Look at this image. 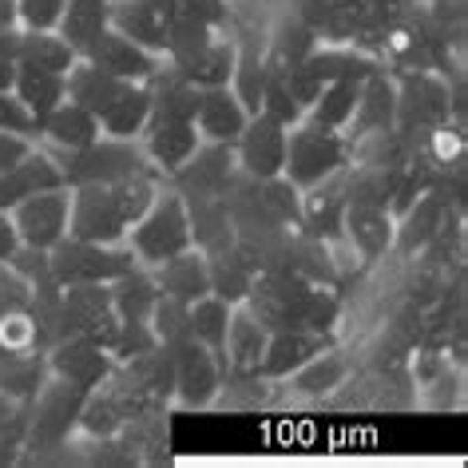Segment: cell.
Returning <instances> with one entry per match:
<instances>
[{"label": "cell", "mask_w": 468, "mask_h": 468, "mask_svg": "<svg viewBox=\"0 0 468 468\" xmlns=\"http://www.w3.org/2000/svg\"><path fill=\"white\" fill-rule=\"evenodd\" d=\"M159 175H135L120 183H80L72 186V210H68V234L88 242H115L127 239V230L139 222V215L151 207L159 191Z\"/></svg>", "instance_id": "cell-1"}, {"label": "cell", "mask_w": 468, "mask_h": 468, "mask_svg": "<svg viewBox=\"0 0 468 468\" xmlns=\"http://www.w3.org/2000/svg\"><path fill=\"white\" fill-rule=\"evenodd\" d=\"M127 247H132L139 266H159L171 254L191 247V218H186V203L175 186L163 179L151 207L139 215V222L127 230Z\"/></svg>", "instance_id": "cell-2"}, {"label": "cell", "mask_w": 468, "mask_h": 468, "mask_svg": "<svg viewBox=\"0 0 468 468\" xmlns=\"http://www.w3.org/2000/svg\"><path fill=\"white\" fill-rule=\"evenodd\" d=\"M60 171H64L68 186L120 183V179H135V175H159L155 167H151V159H147V151H144L139 139H112V135H100L96 144H88L80 151H68Z\"/></svg>", "instance_id": "cell-3"}, {"label": "cell", "mask_w": 468, "mask_h": 468, "mask_svg": "<svg viewBox=\"0 0 468 468\" xmlns=\"http://www.w3.org/2000/svg\"><path fill=\"white\" fill-rule=\"evenodd\" d=\"M84 389L64 378H48L44 389L28 401V425H25V449L28 452H60L68 449L84 405Z\"/></svg>", "instance_id": "cell-4"}, {"label": "cell", "mask_w": 468, "mask_h": 468, "mask_svg": "<svg viewBox=\"0 0 468 468\" xmlns=\"http://www.w3.org/2000/svg\"><path fill=\"white\" fill-rule=\"evenodd\" d=\"M346 163H349V139L342 132H330V127H318L310 120L290 127L282 175L298 186V191L318 186L322 179H330V175L342 171Z\"/></svg>", "instance_id": "cell-5"}, {"label": "cell", "mask_w": 468, "mask_h": 468, "mask_svg": "<svg viewBox=\"0 0 468 468\" xmlns=\"http://www.w3.org/2000/svg\"><path fill=\"white\" fill-rule=\"evenodd\" d=\"M135 262L132 247L115 242V247H103V242H88L76 239V234H64L60 242L48 250V271L60 286H76V282H115L120 274H127Z\"/></svg>", "instance_id": "cell-6"}, {"label": "cell", "mask_w": 468, "mask_h": 468, "mask_svg": "<svg viewBox=\"0 0 468 468\" xmlns=\"http://www.w3.org/2000/svg\"><path fill=\"white\" fill-rule=\"evenodd\" d=\"M310 290H314V282L298 278L294 271H259L242 306H247L271 334L274 330H302Z\"/></svg>", "instance_id": "cell-7"}, {"label": "cell", "mask_w": 468, "mask_h": 468, "mask_svg": "<svg viewBox=\"0 0 468 468\" xmlns=\"http://www.w3.org/2000/svg\"><path fill=\"white\" fill-rule=\"evenodd\" d=\"M167 349H171V366H175V401L183 409H210L218 401L227 366L203 342H195V337H183V342H175Z\"/></svg>", "instance_id": "cell-8"}, {"label": "cell", "mask_w": 468, "mask_h": 468, "mask_svg": "<svg viewBox=\"0 0 468 468\" xmlns=\"http://www.w3.org/2000/svg\"><path fill=\"white\" fill-rule=\"evenodd\" d=\"M68 210H72V186H52L13 207V222L20 242L37 250H52L68 234Z\"/></svg>", "instance_id": "cell-9"}, {"label": "cell", "mask_w": 468, "mask_h": 468, "mask_svg": "<svg viewBox=\"0 0 468 468\" xmlns=\"http://www.w3.org/2000/svg\"><path fill=\"white\" fill-rule=\"evenodd\" d=\"M286 135H290V127L254 112L247 127L239 132V139H234V163H239V171L250 175V179H274V175H282Z\"/></svg>", "instance_id": "cell-10"}, {"label": "cell", "mask_w": 468, "mask_h": 468, "mask_svg": "<svg viewBox=\"0 0 468 468\" xmlns=\"http://www.w3.org/2000/svg\"><path fill=\"white\" fill-rule=\"evenodd\" d=\"M44 357H48L52 378L72 381V385H80L84 393L100 389V385L112 378V369H115V357L108 354V349L96 346L91 337H80V334L52 342L48 349H44Z\"/></svg>", "instance_id": "cell-11"}, {"label": "cell", "mask_w": 468, "mask_h": 468, "mask_svg": "<svg viewBox=\"0 0 468 468\" xmlns=\"http://www.w3.org/2000/svg\"><path fill=\"white\" fill-rule=\"evenodd\" d=\"M234 175H239L234 144H210V139H203V144L195 147V155L175 175H167V183L179 195H227Z\"/></svg>", "instance_id": "cell-12"}, {"label": "cell", "mask_w": 468, "mask_h": 468, "mask_svg": "<svg viewBox=\"0 0 468 468\" xmlns=\"http://www.w3.org/2000/svg\"><path fill=\"white\" fill-rule=\"evenodd\" d=\"M80 60L96 64V68H103V72L127 80V84H147V80L163 68V56L139 48V44H132L127 37H120V32H115L112 25L103 28L96 40H91V48L80 56Z\"/></svg>", "instance_id": "cell-13"}, {"label": "cell", "mask_w": 468, "mask_h": 468, "mask_svg": "<svg viewBox=\"0 0 468 468\" xmlns=\"http://www.w3.org/2000/svg\"><path fill=\"white\" fill-rule=\"evenodd\" d=\"M393 230H397V218L389 210L346 203L342 239L349 242V250L357 254L361 266H373V262H381L385 254H393Z\"/></svg>", "instance_id": "cell-14"}, {"label": "cell", "mask_w": 468, "mask_h": 468, "mask_svg": "<svg viewBox=\"0 0 468 468\" xmlns=\"http://www.w3.org/2000/svg\"><path fill=\"white\" fill-rule=\"evenodd\" d=\"M449 210H461V207H452L441 191H432V186H429V191L420 195L401 218H397V230H393V254H401V259H417V254L425 250L429 242L441 234L444 218H449Z\"/></svg>", "instance_id": "cell-15"}, {"label": "cell", "mask_w": 468, "mask_h": 468, "mask_svg": "<svg viewBox=\"0 0 468 468\" xmlns=\"http://www.w3.org/2000/svg\"><path fill=\"white\" fill-rule=\"evenodd\" d=\"M397 123V84H393V72L389 68H378L361 80V96H357V108L346 123V139H357V135H369V132H389Z\"/></svg>", "instance_id": "cell-16"}, {"label": "cell", "mask_w": 468, "mask_h": 468, "mask_svg": "<svg viewBox=\"0 0 468 468\" xmlns=\"http://www.w3.org/2000/svg\"><path fill=\"white\" fill-rule=\"evenodd\" d=\"M342 171L330 175V179H322L318 186H306V191H302V215H298V227H294L298 234L322 239V242L342 239V215H346Z\"/></svg>", "instance_id": "cell-17"}, {"label": "cell", "mask_w": 468, "mask_h": 468, "mask_svg": "<svg viewBox=\"0 0 468 468\" xmlns=\"http://www.w3.org/2000/svg\"><path fill=\"white\" fill-rule=\"evenodd\" d=\"M52 186H68L60 163L52 155H44L40 147H32L8 171H0V210H13L16 203H25V198L40 191H52Z\"/></svg>", "instance_id": "cell-18"}, {"label": "cell", "mask_w": 468, "mask_h": 468, "mask_svg": "<svg viewBox=\"0 0 468 468\" xmlns=\"http://www.w3.org/2000/svg\"><path fill=\"white\" fill-rule=\"evenodd\" d=\"M325 346H334V337L325 334H314V330H274L266 337V354L259 361V378L266 381H286L294 369H302L314 354H322Z\"/></svg>", "instance_id": "cell-19"}, {"label": "cell", "mask_w": 468, "mask_h": 468, "mask_svg": "<svg viewBox=\"0 0 468 468\" xmlns=\"http://www.w3.org/2000/svg\"><path fill=\"white\" fill-rule=\"evenodd\" d=\"M139 144H144L151 167L167 179V175H175L195 155V147L203 144V135H198L195 120H163V123H147V132L139 135Z\"/></svg>", "instance_id": "cell-20"}, {"label": "cell", "mask_w": 468, "mask_h": 468, "mask_svg": "<svg viewBox=\"0 0 468 468\" xmlns=\"http://www.w3.org/2000/svg\"><path fill=\"white\" fill-rule=\"evenodd\" d=\"M250 112L230 88H198V108H195V127L210 144H234L239 132L247 127Z\"/></svg>", "instance_id": "cell-21"}, {"label": "cell", "mask_w": 468, "mask_h": 468, "mask_svg": "<svg viewBox=\"0 0 468 468\" xmlns=\"http://www.w3.org/2000/svg\"><path fill=\"white\" fill-rule=\"evenodd\" d=\"M147 271L155 274L159 294H167V298H175V302H186V306L210 294L207 254H203V250H195V247H186V250H179V254H171L167 262L147 266Z\"/></svg>", "instance_id": "cell-22"}, {"label": "cell", "mask_w": 468, "mask_h": 468, "mask_svg": "<svg viewBox=\"0 0 468 468\" xmlns=\"http://www.w3.org/2000/svg\"><path fill=\"white\" fill-rule=\"evenodd\" d=\"M186 218H191V247L195 250H227L234 247V222L222 195H183Z\"/></svg>", "instance_id": "cell-23"}, {"label": "cell", "mask_w": 468, "mask_h": 468, "mask_svg": "<svg viewBox=\"0 0 468 468\" xmlns=\"http://www.w3.org/2000/svg\"><path fill=\"white\" fill-rule=\"evenodd\" d=\"M108 25L120 32V37H127L132 44H139V48H147L155 56H163V48H167V16L155 13L144 0H112Z\"/></svg>", "instance_id": "cell-24"}, {"label": "cell", "mask_w": 468, "mask_h": 468, "mask_svg": "<svg viewBox=\"0 0 468 468\" xmlns=\"http://www.w3.org/2000/svg\"><path fill=\"white\" fill-rule=\"evenodd\" d=\"M349 378H354V357L337 346H325L322 354H314L306 366L294 369L286 381L294 385V393H302V397H325V393L349 385Z\"/></svg>", "instance_id": "cell-25"}, {"label": "cell", "mask_w": 468, "mask_h": 468, "mask_svg": "<svg viewBox=\"0 0 468 468\" xmlns=\"http://www.w3.org/2000/svg\"><path fill=\"white\" fill-rule=\"evenodd\" d=\"M266 337H271V330H266L247 306H234L230 325H227V349H222L227 369L230 373H254L259 369V361L266 354Z\"/></svg>", "instance_id": "cell-26"}, {"label": "cell", "mask_w": 468, "mask_h": 468, "mask_svg": "<svg viewBox=\"0 0 468 468\" xmlns=\"http://www.w3.org/2000/svg\"><path fill=\"white\" fill-rule=\"evenodd\" d=\"M13 96L25 103L28 115L37 120V139H40V123L68 100V84H64L60 72H44V68H32V64H16Z\"/></svg>", "instance_id": "cell-27"}, {"label": "cell", "mask_w": 468, "mask_h": 468, "mask_svg": "<svg viewBox=\"0 0 468 468\" xmlns=\"http://www.w3.org/2000/svg\"><path fill=\"white\" fill-rule=\"evenodd\" d=\"M151 123V84H127L100 112V132L112 139H139Z\"/></svg>", "instance_id": "cell-28"}, {"label": "cell", "mask_w": 468, "mask_h": 468, "mask_svg": "<svg viewBox=\"0 0 468 468\" xmlns=\"http://www.w3.org/2000/svg\"><path fill=\"white\" fill-rule=\"evenodd\" d=\"M254 262L242 254L239 247H227V250H210L207 254V278H210V294L222 298L227 306H242L250 294V282H254Z\"/></svg>", "instance_id": "cell-29"}, {"label": "cell", "mask_w": 468, "mask_h": 468, "mask_svg": "<svg viewBox=\"0 0 468 468\" xmlns=\"http://www.w3.org/2000/svg\"><path fill=\"white\" fill-rule=\"evenodd\" d=\"M100 135H103L100 132V115L88 112V108H80V103H72V100H64L60 108H56L48 120L40 123V139H48V144L60 147L64 155H68V151H80V147L96 144Z\"/></svg>", "instance_id": "cell-30"}, {"label": "cell", "mask_w": 468, "mask_h": 468, "mask_svg": "<svg viewBox=\"0 0 468 468\" xmlns=\"http://www.w3.org/2000/svg\"><path fill=\"white\" fill-rule=\"evenodd\" d=\"M64 84H68V100L80 103V108H88V112H103L108 103L120 96V91L127 88V80L120 76H112V72H103V68L96 64H88V60H76L72 68H68V76H64Z\"/></svg>", "instance_id": "cell-31"}, {"label": "cell", "mask_w": 468, "mask_h": 468, "mask_svg": "<svg viewBox=\"0 0 468 468\" xmlns=\"http://www.w3.org/2000/svg\"><path fill=\"white\" fill-rule=\"evenodd\" d=\"M52 378L44 349H28V354H5L0 357V393L13 401H32L44 381Z\"/></svg>", "instance_id": "cell-32"}, {"label": "cell", "mask_w": 468, "mask_h": 468, "mask_svg": "<svg viewBox=\"0 0 468 468\" xmlns=\"http://www.w3.org/2000/svg\"><path fill=\"white\" fill-rule=\"evenodd\" d=\"M155 302H159V282L147 266H132V271L112 282V310L123 322H147Z\"/></svg>", "instance_id": "cell-33"}, {"label": "cell", "mask_w": 468, "mask_h": 468, "mask_svg": "<svg viewBox=\"0 0 468 468\" xmlns=\"http://www.w3.org/2000/svg\"><path fill=\"white\" fill-rule=\"evenodd\" d=\"M108 16H112V0H68L56 32L68 40V48L76 56H84L91 48V40L108 28Z\"/></svg>", "instance_id": "cell-34"}, {"label": "cell", "mask_w": 468, "mask_h": 468, "mask_svg": "<svg viewBox=\"0 0 468 468\" xmlns=\"http://www.w3.org/2000/svg\"><path fill=\"white\" fill-rule=\"evenodd\" d=\"M357 96H361V80H354V76L330 80V84L318 91V100L306 108V120L318 127H330V132H346L349 115L357 108Z\"/></svg>", "instance_id": "cell-35"}, {"label": "cell", "mask_w": 468, "mask_h": 468, "mask_svg": "<svg viewBox=\"0 0 468 468\" xmlns=\"http://www.w3.org/2000/svg\"><path fill=\"white\" fill-rule=\"evenodd\" d=\"M234 60H239V44L222 28V32H215V40L207 44V52L195 60L191 72H183V80L195 88H230Z\"/></svg>", "instance_id": "cell-36"}, {"label": "cell", "mask_w": 468, "mask_h": 468, "mask_svg": "<svg viewBox=\"0 0 468 468\" xmlns=\"http://www.w3.org/2000/svg\"><path fill=\"white\" fill-rule=\"evenodd\" d=\"M80 56L68 48V40L60 32H40V28H25L20 32V56L16 64H32V68H44V72H60L68 76Z\"/></svg>", "instance_id": "cell-37"}, {"label": "cell", "mask_w": 468, "mask_h": 468, "mask_svg": "<svg viewBox=\"0 0 468 468\" xmlns=\"http://www.w3.org/2000/svg\"><path fill=\"white\" fill-rule=\"evenodd\" d=\"M230 310L222 298L215 294H207V298H198L191 302V337L195 342H203L210 354H215L222 366H227V357H222V349H227V325H230Z\"/></svg>", "instance_id": "cell-38"}, {"label": "cell", "mask_w": 468, "mask_h": 468, "mask_svg": "<svg viewBox=\"0 0 468 468\" xmlns=\"http://www.w3.org/2000/svg\"><path fill=\"white\" fill-rule=\"evenodd\" d=\"M123 429V413L120 405L112 401V393L103 389H91L84 397V405H80V420H76V432H84L91 441H103V437H115V432Z\"/></svg>", "instance_id": "cell-39"}, {"label": "cell", "mask_w": 468, "mask_h": 468, "mask_svg": "<svg viewBox=\"0 0 468 468\" xmlns=\"http://www.w3.org/2000/svg\"><path fill=\"white\" fill-rule=\"evenodd\" d=\"M254 186H259V198H262V207L271 210L274 222H282V227H298L302 191L286 179V175H274V179H254Z\"/></svg>", "instance_id": "cell-40"}, {"label": "cell", "mask_w": 468, "mask_h": 468, "mask_svg": "<svg viewBox=\"0 0 468 468\" xmlns=\"http://www.w3.org/2000/svg\"><path fill=\"white\" fill-rule=\"evenodd\" d=\"M342 310H346V298L337 294L334 286H314L310 290V302H306V318H302V330H314V334L334 337L337 334V322H342Z\"/></svg>", "instance_id": "cell-41"}, {"label": "cell", "mask_w": 468, "mask_h": 468, "mask_svg": "<svg viewBox=\"0 0 468 468\" xmlns=\"http://www.w3.org/2000/svg\"><path fill=\"white\" fill-rule=\"evenodd\" d=\"M147 322H151V330H155L159 346H175V342H183V337H191V306H186V302H175L167 294H159Z\"/></svg>", "instance_id": "cell-42"}, {"label": "cell", "mask_w": 468, "mask_h": 468, "mask_svg": "<svg viewBox=\"0 0 468 468\" xmlns=\"http://www.w3.org/2000/svg\"><path fill=\"white\" fill-rule=\"evenodd\" d=\"M155 346H159V337H155V330H151V322H123L120 318V334H115L108 354L115 361H127V357L147 354V349H155Z\"/></svg>", "instance_id": "cell-43"}, {"label": "cell", "mask_w": 468, "mask_h": 468, "mask_svg": "<svg viewBox=\"0 0 468 468\" xmlns=\"http://www.w3.org/2000/svg\"><path fill=\"white\" fill-rule=\"evenodd\" d=\"M68 0H16V25L20 28H40V32H56L64 16Z\"/></svg>", "instance_id": "cell-44"}, {"label": "cell", "mask_w": 468, "mask_h": 468, "mask_svg": "<svg viewBox=\"0 0 468 468\" xmlns=\"http://www.w3.org/2000/svg\"><path fill=\"white\" fill-rule=\"evenodd\" d=\"M28 298H32V286L8 262H0V318H8V314H20V310L28 306Z\"/></svg>", "instance_id": "cell-45"}, {"label": "cell", "mask_w": 468, "mask_h": 468, "mask_svg": "<svg viewBox=\"0 0 468 468\" xmlns=\"http://www.w3.org/2000/svg\"><path fill=\"white\" fill-rule=\"evenodd\" d=\"M175 13L198 20V25H210V28H227L230 25V0H179Z\"/></svg>", "instance_id": "cell-46"}, {"label": "cell", "mask_w": 468, "mask_h": 468, "mask_svg": "<svg viewBox=\"0 0 468 468\" xmlns=\"http://www.w3.org/2000/svg\"><path fill=\"white\" fill-rule=\"evenodd\" d=\"M8 266H13V271L25 278L28 286H37V282H44V278H52V271H48V250L25 247V242L16 247V254L8 259Z\"/></svg>", "instance_id": "cell-47"}, {"label": "cell", "mask_w": 468, "mask_h": 468, "mask_svg": "<svg viewBox=\"0 0 468 468\" xmlns=\"http://www.w3.org/2000/svg\"><path fill=\"white\" fill-rule=\"evenodd\" d=\"M37 147V139H25V135H13V132H0V171H8L20 155Z\"/></svg>", "instance_id": "cell-48"}, {"label": "cell", "mask_w": 468, "mask_h": 468, "mask_svg": "<svg viewBox=\"0 0 468 468\" xmlns=\"http://www.w3.org/2000/svg\"><path fill=\"white\" fill-rule=\"evenodd\" d=\"M20 247V230L13 222V210H0V262H8Z\"/></svg>", "instance_id": "cell-49"}, {"label": "cell", "mask_w": 468, "mask_h": 468, "mask_svg": "<svg viewBox=\"0 0 468 468\" xmlns=\"http://www.w3.org/2000/svg\"><path fill=\"white\" fill-rule=\"evenodd\" d=\"M20 25H5L0 28V60H16L20 56Z\"/></svg>", "instance_id": "cell-50"}, {"label": "cell", "mask_w": 468, "mask_h": 468, "mask_svg": "<svg viewBox=\"0 0 468 468\" xmlns=\"http://www.w3.org/2000/svg\"><path fill=\"white\" fill-rule=\"evenodd\" d=\"M144 5H151L163 16H175V5H179V0H144Z\"/></svg>", "instance_id": "cell-51"}]
</instances>
